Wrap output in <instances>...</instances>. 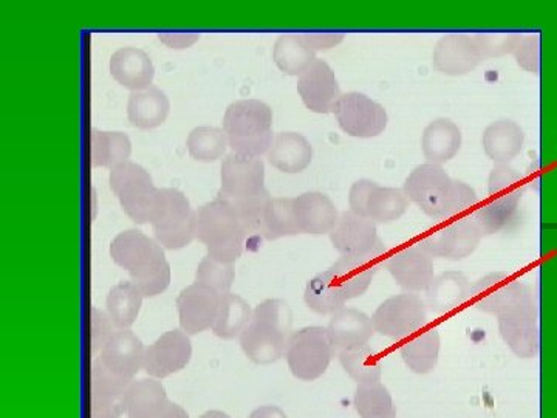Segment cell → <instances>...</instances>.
Instances as JSON below:
<instances>
[{
    "mask_svg": "<svg viewBox=\"0 0 557 418\" xmlns=\"http://www.w3.org/2000/svg\"><path fill=\"white\" fill-rule=\"evenodd\" d=\"M525 134L516 121L498 120L491 123L482 135L487 159L496 164H509L522 152Z\"/></svg>",
    "mask_w": 557,
    "mask_h": 418,
    "instance_id": "30",
    "label": "cell"
},
{
    "mask_svg": "<svg viewBox=\"0 0 557 418\" xmlns=\"http://www.w3.org/2000/svg\"><path fill=\"white\" fill-rule=\"evenodd\" d=\"M131 138L123 132L90 131V164L94 168H110L129 161Z\"/></svg>",
    "mask_w": 557,
    "mask_h": 418,
    "instance_id": "37",
    "label": "cell"
},
{
    "mask_svg": "<svg viewBox=\"0 0 557 418\" xmlns=\"http://www.w3.org/2000/svg\"><path fill=\"white\" fill-rule=\"evenodd\" d=\"M519 39V35H474L475 44H478L480 53L483 54L485 61L490 58L512 54Z\"/></svg>",
    "mask_w": 557,
    "mask_h": 418,
    "instance_id": "47",
    "label": "cell"
},
{
    "mask_svg": "<svg viewBox=\"0 0 557 418\" xmlns=\"http://www.w3.org/2000/svg\"><path fill=\"white\" fill-rule=\"evenodd\" d=\"M403 190L410 204L438 223L468 218L480 205L474 188L454 180L438 164L417 167L406 179Z\"/></svg>",
    "mask_w": 557,
    "mask_h": 418,
    "instance_id": "1",
    "label": "cell"
},
{
    "mask_svg": "<svg viewBox=\"0 0 557 418\" xmlns=\"http://www.w3.org/2000/svg\"><path fill=\"white\" fill-rule=\"evenodd\" d=\"M273 60L282 73L299 78L318 58L304 35H282L274 44Z\"/></svg>",
    "mask_w": 557,
    "mask_h": 418,
    "instance_id": "36",
    "label": "cell"
},
{
    "mask_svg": "<svg viewBox=\"0 0 557 418\" xmlns=\"http://www.w3.org/2000/svg\"><path fill=\"white\" fill-rule=\"evenodd\" d=\"M525 182L509 164H496L487 179V199L472 212L483 236L507 233L520 222Z\"/></svg>",
    "mask_w": 557,
    "mask_h": 418,
    "instance_id": "4",
    "label": "cell"
},
{
    "mask_svg": "<svg viewBox=\"0 0 557 418\" xmlns=\"http://www.w3.org/2000/svg\"><path fill=\"white\" fill-rule=\"evenodd\" d=\"M442 340L437 329H426L410 336L401 347L399 357L409 370L418 376H426L437 368Z\"/></svg>",
    "mask_w": 557,
    "mask_h": 418,
    "instance_id": "35",
    "label": "cell"
},
{
    "mask_svg": "<svg viewBox=\"0 0 557 418\" xmlns=\"http://www.w3.org/2000/svg\"><path fill=\"white\" fill-rule=\"evenodd\" d=\"M333 248L341 256L386 255L387 248L380 239L376 223L355 214L350 209L341 212L338 225L330 233Z\"/></svg>",
    "mask_w": 557,
    "mask_h": 418,
    "instance_id": "16",
    "label": "cell"
},
{
    "mask_svg": "<svg viewBox=\"0 0 557 418\" xmlns=\"http://www.w3.org/2000/svg\"><path fill=\"white\" fill-rule=\"evenodd\" d=\"M110 75L131 91L152 87L156 69L145 50L137 47H123L110 58Z\"/></svg>",
    "mask_w": 557,
    "mask_h": 418,
    "instance_id": "27",
    "label": "cell"
},
{
    "mask_svg": "<svg viewBox=\"0 0 557 418\" xmlns=\"http://www.w3.org/2000/svg\"><path fill=\"white\" fill-rule=\"evenodd\" d=\"M409 205L403 188H386L369 179L355 182L348 193L350 211L372 220L376 225L397 222L406 214Z\"/></svg>",
    "mask_w": 557,
    "mask_h": 418,
    "instance_id": "13",
    "label": "cell"
},
{
    "mask_svg": "<svg viewBox=\"0 0 557 418\" xmlns=\"http://www.w3.org/2000/svg\"><path fill=\"white\" fill-rule=\"evenodd\" d=\"M497 321L502 339L516 357H536L541 346V333L533 290L519 282L504 309L498 311Z\"/></svg>",
    "mask_w": 557,
    "mask_h": 418,
    "instance_id": "7",
    "label": "cell"
},
{
    "mask_svg": "<svg viewBox=\"0 0 557 418\" xmlns=\"http://www.w3.org/2000/svg\"><path fill=\"white\" fill-rule=\"evenodd\" d=\"M134 380L110 373L100 359L90 366V418H121L126 414V394Z\"/></svg>",
    "mask_w": 557,
    "mask_h": 418,
    "instance_id": "17",
    "label": "cell"
},
{
    "mask_svg": "<svg viewBox=\"0 0 557 418\" xmlns=\"http://www.w3.org/2000/svg\"><path fill=\"white\" fill-rule=\"evenodd\" d=\"M223 132L234 153L260 159L273 145V110L259 100L233 102L223 116Z\"/></svg>",
    "mask_w": 557,
    "mask_h": 418,
    "instance_id": "6",
    "label": "cell"
},
{
    "mask_svg": "<svg viewBox=\"0 0 557 418\" xmlns=\"http://www.w3.org/2000/svg\"><path fill=\"white\" fill-rule=\"evenodd\" d=\"M248 418H288L278 406H260L252 410Z\"/></svg>",
    "mask_w": 557,
    "mask_h": 418,
    "instance_id": "51",
    "label": "cell"
},
{
    "mask_svg": "<svg viewBox=\"0 0 557 418\" xmlns=\"http://www.w3.org/2000/svg\"><path fill=\"white\" fill-rule=\"evenodd\" d=\"M292 325V309L285 300H263L252 310L251 321L242 332V351L256 365H273L285 355Z\"/></svg>",
    "mask_w": 557,
    "mask_h": 418,
    "instance_id": "3",
    "label": "cell"
},
{
    "mask_svg": "<svg viewBox=\"0 0 557 418\" xmlns=\"http://www.w3.org/2000/svg\"><path fill=\"white\" fill-rule=\"evenodd\" d=\"M196 239L207 245L209 258L234 263L244 253L247 231L237 209L218 197L197 209Z\"/></svg>",
    "mask_w": 557,
    "mask_h": 418,
    "instance_id": "5",
    "label": "cell"
},
{
    "mask_svg": "<svg viewBox=\"0 0 557 418\" xmlns=\"http://www.w3.org/2000/svg\"><path fill=\"white\" fill-rule=\"evenodd\" d=\"M336 351L330 340L327 328H304L289 336L285 359L293 376L302 381L321 379L327 372Z\"/></svg>",
    "mask_w": 557,
    "mask_h": 418,
    "instance_id": "9",
    "label": "cell"
},
{
    "mask_svg": "<svg viewBox=\"0 0 557 418\" xmlns=\"http://www.w3.org/2000/svg\"><path fill=\"white\" fill-rule=\"evenodd\" d=\"M127 418H189L182 406L168 398L160 381L134 380L126 394Z\"/></svg>",
    "mask_w": 557,
    "mask_h": 418,
    "instance_id": "22",
    "label": "cell"
},
{
    "mask_svg": "<svg viewBox=\"0 0 557 418\" xmlns=\"http://www.w3.org/2000/svg\"><path fill=\"white\" fill-rule=\"evenodd\" d=\"M512 54L520 67L539 75V70H541V38L539 36H520Z\"/></svg>",
    "mask_w": 557,
    "mask_h": 418,
    "instance_id": "48",
    "label": "cell"
},
{
    "mask_svg": "<svg viewBox=\"0 0 557 418\" xmlns=\"http://www.w3.org/2000/svg\"><path fill=\"white\" fill-rule=\"evenodd\" d=\"M271 167L285 174H299L310 167L313 148L309 139L298 132H281L267 153Z\"/></svg>",
    "mask_w": 557,
    "mask_h": 418,
    "instance_id": "31",
    "label": "cell"
},
{
    "mask_svg": "<svg viewBox=\"0 0 557 418\" xmlns=\"http://www.w3.org/2000/svg\"><path fill=\"white\" fill-rule=\"evenodd\" d=\"M143 299L145 296L132 281H121L110 290L106 307L116 329L129 330L135 324Z\"/></svg>",
    "mask_w": 557,
    "mask_h": 418,
    "instance_id": "38",
    "label": "cell"
},
{
    "mask_svg": "<svg viewBox=\"0 0 557 418\" xmlns=\"http://www.w3.org/2000/svg\"><path fill=\"white\" fill-rule=\"evenodd\" d=\"M519 282V279L505 271L486 274L471 284L469 300L479 311L497 317L498 311L504 309L505 304L511 298Z\"/></svg>",
    "mask_w": 557,
    "mask_h": 418,
    "instance_id": "33",
    "label": "cell"
},
{
    "mask_svg": "<svg viewBox=\"0 0 557 418\" xmlns=\"http://www.w3.org/2000/svg\"><path fill=\"white\" fill-rule=\"evenodd\" d=\"M116 332L115 324L110 319L109 314L91 307L90 309V354H101L102 347L112 339Z\"/></svg>",
    "mask_w": 557,
    "mask_h": 418,
    "instance_id": "46",
    "label": "cell"
},
{
    "mask_svg": "<svg viewBox=\"0 0 557 418\" xmlns=\"http://www.w3.org/2000/svg\"><path fill=\"white\" fill-rule=\"evenodd\" d=\"M429 307L418 293H399L380 304L373 314L375 332L391 340H409L426 325Z\"/></svg>",
    "mask_w": 557,
    "mask_h": 418,
    "instance_id": "11",
    "label": "cell"
},
{
    "mask_svg": "<svg viewBox=\"0 0 557 418\" xmlns=\"http://www.w3.org/2000/svg\"><path fill=\"white\" fill-rule=\"evenodd\" d=\"M336 357L347 376L358 384L380 383L383 376L380 355L369 344L339 351Z\"/></svg>",
    "mask_w": 557,
    "mask_h": 418,
    "instance_id": "41",
    "label": "cell"
},
{
    "mask_svg": "<svg viewBox=\"0 0 557 418\" xmlns=\"http://www.w3.org/2000/svg\"><path fill=\"white\" fill-rule=\"evenodd\" d=\"M304 300L311 311L322 317L324 315L332 317L336 311L343 310L347 303L346 296L336 285L329 269L310 279L304 293Z\"/></svg>",
    "mask_w": 557,
    "mask_h": 418,
    "instance_id": "40",
    "label": "cell"
},
{
    "mask_svg": "<svg viewBox=\"0 0 557 418\" xmlns=\"http://www.w3.org/2000/svg\"><path fill=\"white\" fill-rule=\"evenodd\" d=\"M463 145V134L454 121L438 119L432 121L421 135V150L426 163L443 164L456 159Z\"/></svg>",
    "mask_w": 557,
    "mask_h": 418,
    "instance_id": "29",
    "label": "cell"
},
{
    "mask_svg": "<svg viewBox=\"0 0 557 418\" xmlns=\"http://www.w3.org/2000/svg\"><path fill=\"white\" fill-rule=\"evenodd\" d=\"M293 216L300 234H330L338 225L341 212L325 194L306 193L293 197Z\"/></svg>",
    "mask_w": 557,
    "mask_h": 418,
    "instance_id": "25",
    "label": "cell"
},
{
    "mask_svg": "<svg viewBox=\"0 0 557 418\" xmlns=\"http://www.w3.org/2000/svg\"><path fill=\"white\" fill-rule=\"evenodd\" d=\"M171 102L163 90L152 86L146 90L132 91L127 102V119L137 130H156L170 115Z\"/></svg>",
    "mask_w": 557,
    "mask_h": 418,
    "instance_id": "34",
    "label": "cell"
},
{
    "mask_svg": "<svg viewBox=\"0 0 557 418\" xmlns=\"http://www.w3.org/2000/svg\"><path fill=\"white\" fill-rule=\"evenodd\" d=\"M354 406L361 418H397L394 398L383 383L358 384Z\"/></svg>",
    "mask_w": 557,
    "mask_h": 418,
    "instance_id": "42",
    "label": "cell"
},
{
    "mask_svg": "<svg viewBox=\"0 0 557 418\" xmlns=\"http://www.w3.org/2000/svg\"><path fill=\"white\" fill-rule=\"evenodd\" d=\"M336 121L348 137L376 138L388 124L387 110L380 102L359 91L343 94L335 109Z\"/></svg>",
    "mask_w": 557,
    "mask_h": 418,
    "instance_id": "14",
    "label": "cell"
},
{
    "mask_svg": "<svg viewBox=\"0 0 557 418\" xmlns=\"http://www.w3.org/2000/svg\"><path fill=\"white\" fill-rule=\"evenodd\" d=\"M298 94L310 112L333 113L343 91L335 72L324 60H317L298 78Z\"/></svg>",
    "mask_w": 557,
    "mask_h": 418,
    "instance_id": "21",
    "label": "cell"
},
{
    "mask_svg": "<svg viewBox=\"0 0 557 418\" xmlns=\"http://www.w3.org/2000/svg\"><path fill=\"white\" fill-rule=\"evenodd\" d=\"M156 241L166 249L188 247L196 239V211L178 189H160V204L150 223Z\"/></svg>",
    "mask_w": 557,
    "mask_h": 418,
    "instance_id": "10",
    "label": "cell"
},
{
    "mask_svg": "<svg viewBox=\"0 0 557 418\" xmlns=\"http://www.w3.org/2000/svg\"><path fill=\"white\" fill-rule=\"evenodd\" d=\"M327 332L336 354L339 351H346V348L369 344V341L376 333L372 318L368 317L364 311L347 309V307L332 315Z\"/></svg>",
    "mask_w": 557,
    "mask_h": 418,
    "instance_id": "28",
    "label": "cell"
},
{
    "mask_svg": "<svg viewBox=\"0 0 557 418\" xmlns=\"http://www.w3.org/2000/svg\"><path fill=\"white\" fill-rule=\"evenodd\" d=\"M193 357V343L183 330H170L146 347L145 370L152 379H166L185 369Z\"/></svg>",
    "mask_w": 557,
    "mask_h": 418,
    "instance_id": "19",
    "label": "cell"
},
{
    "mask_svg": "<svg viewBox=\"0 0 557 418\" xmlns=\"http://www.w3.org/2000/svg\"><path fill=\"white\" fill-rule=\"evenodd\" d=\"M110 188L135 223H152L160 204V189L156 188L145 168L131 160L116 164L110 170Z\"/></svg>",
    "mask_w": 557,
    "mask_h": 418,
    "instance_id": "8",
    "label": "cell"
},
{
    "mask_svg": "<svg viewBox=\"0 0 557 418\" xmlns=\"http://www.w3.org/2000/svg\"><path fill=\"white\" fill-rule=\"evenodd\" d=\"M482 239V230L471 214L428 229L421 234L418 245L426 249L432 258L458 262L469 258L479 248Z\"/></svg>",
    "mask_w": 557,
    "mask_h": 418,
    "instance_id": "12",
    "label": "cell"
},
{
    "mask_svg": "<svg viewBox=\"0 0 557 418\" xmlns=\"http://www.w3.org/2000/svg\"><path fill=\"white\" fill-rule=\"evenodd\" d=\"M251 318L252 310L247 300L234 293H225L220 299V309L211 329L212 333L222 340L240 339L242 332Z\"/></svg>",
    "mask_w": 557,
    "mask_h": 418,
    "instance_id": "39",
    "label": "cell"
},
{
    "mask_svg": "<svg viewBox=\"0 0 557 418\" xmlns=\"http://www.w3.org/2000/svg\"><path fill=\"white\" fill-rule=\"evenodd\" d=\"M234 278H236L234 263L220 262V260L209 258V256L201 260L196 271L197 284L207 285V287L218 292L219 295L230 293Z\"/></svg>",
    "mask_w": 557,
    "mask_h": 418,
    "instance_id": "45",
    "label": "cell"
},
{
    "mask_svg": "<svg viewBox=\"0 0 557 418\" xmlns=\"http://www.w3.org/2000/svg\"><path fill=\"white\" fill-rule=\"evenodd\" d=\"M471 284L460 271H445L434 278L426 290L429 310L435 315H448L461 309L469 300Z\"/></svg>",
    "mask_w": 557,
    "mask_h": 418,
    "instance_id": "32",
    "label": "cell"
},
{
    "mask_svg": "<svg viewBox=\"0 0 557 418\" xmlns=\"http://www.w3.org/2000/svg\"><path fill=\"white\" fill-rule=\"evenodd\" d=\"M222 188L219 197L230 204H242L256 199L265 193V164L256 157L239 156L231 152L223 159Z\"/></svg>",
    "mask_w": 557,
    "mask_h": 418,
    "instance_id": "15",
    "label": "cell"
},
{
    "mask_svg": "<svg viewBox=\"0 0 557 418\" xmlns=\"http://www.w3.org/2000/svg\"><path fill=\"white\" fill-rule=\"evenodd\" d=\"M98 359L113 376L134 380L145 369L146 347L131 330H116Z\"/></svg>",
    "mask_w": 557,
    "mask_h": 418,
    "instance_id": "24",
    "label": "cell"
},
{
    "mask_svg": "<svg viewBox=\"0 0 557 418\" xmlns=\"http://www.w3.org/2000/svg\"><path fill=\"white\" fill-rule=\"evenodd\" d=\"M384 267L399 287L409 293L426 292L435 278L434 258L418 244L388 256Z\"/></svg>",
    "mask_w": 557,
    "mask_h": 418,
    "instance_id": "18",
    "label": "cell"
},
{
    "mask_svg": "<svg viewBox=\"0 0 557 418\" xmlns=\"http://www.w3.org/2000/svg\"><path fill=\"white\" fill-rule=\"evenodd\" d=\"M383 259L381 255L341 256L329 270L346 299H357L372 285Z\"/></svg>",
    "mask_w": 557,
    "mask_h": 418,
    "instance_id": "26",
    "label": "cell"
},
{
    "mask_svg": "<svg viewBox=\"0 0 557 418\" xmlns=\"http://www.w3.org/2000/svg\"><path fill=\"white\" fill-rule=\"evenodd\" d=\"M189 156L194 160L211 163L222 159L228 148V139L225 132L219 127L200 126L190 131L188 139H186Z\"/></svg>",
    "mask_w": 557,
    "mask_h": 418,
    "instance_id": "44",
    "label": "cell"
},
{
    "mask_svg": "<svg viewBox=\"0 0 557 418\" xmlns=\"http://www.w3.org/2000/svg\"><path fill=\"white\" fill-rule=\"evenodd\" d=\"M200 418H231L228 414L222 413V410H208Z\"/></svg>",
    "mask_w": 557,
    "mask_h": 418,
    "instance_id": "52",
    "label": "cell"
},
{
    "mask_svg": "<svg viewBox=\"0 0 557 418\" xmlns=\"http://www.w3.org/2000/svg\"><path fill=\"white\" fill-rule=\"evenodd\" d=\"M161 42L166 44L170 49L183 50L193 47L197 40L200 39V35H183V33H164L159 35Z\"/></svg>",
    "mask_w": 557,
    "mask_h": 418,
    "instance_id": "50",
    "label": "cell"
},
{
    "mask_svg": "<svg viewBox=\"0 0 557 418\" xmlns=\"http://www.w3.org/2000/svg\"><path fill=\"white\" fill-rule=\"evenodd\" d=\"M219 295L207 285L193 284L183 288L177 298L180 328L186 335H199L212 329L220 309Z\"/></svg>",
    "mask_w": 557,
    "mask_h": 418,
    "instance_id": "20",
    "label": "cell"
},
{
    "mask_svg": "<svg viewBox=\"0 0 557 418\" xmlns=\"http://www.w3.org/2000/svg\"><path fill=\"white\" fill-rule=\"evenodd\" d=\"M304 38L310 44L311 49L314 51H324L339 46L344 40V35H333V33H304Z\"/></svg>",
    "mask_w": 557,
    "mask_h": 418,
    "instance_id": "49",
    "label": "cell"
},
{
    "mask_svg": "<svg viewBox=\"0 0 557 418\" xmlns=\"http://www.w3.org/2000/svg\"><path fill=\"white\" fill-rule=\"evenodd\" d=\"M485 61L474 36L446 35L438 40L432 54L435 70L446 76H465Z\"/></svg>",
    "mask_w": 557,
    "mask_h": 418,
    "instance_id": "23",
    "label": "cell"
},
{
    "mask_svg": "<svg viewBox=\"0 0 557 418\" xmlns=\"http://www.w3.org/2000/svg\"><path fill=\"white\" fill-rule=\"evenodd\" d=\"M110 258L129 273L145 298H153L171 284V266L159 242L138 230L120 233L110 245Z\"/></svg>",
    "mask_w": 557,
    "mask_h": 418,
    "instance_id": "2",
    "label": "cell"
},
{
    "mask_svg": "<svg viewBox=\"0 0 557 418\" xmlns=\"http://www.w3.org/2000/svg\"><path fill=\"white\" fill-rule=\"evenodd\" d=\"M300 234L293 216L292 199L271 197L263 211L262 237L267 241H276L285 236Z\"/></svg>",
    "mask_w": 557,
    "mask_h": 418,
    "instance_id": "43",
    "label": "cell"
}]
</instances>
